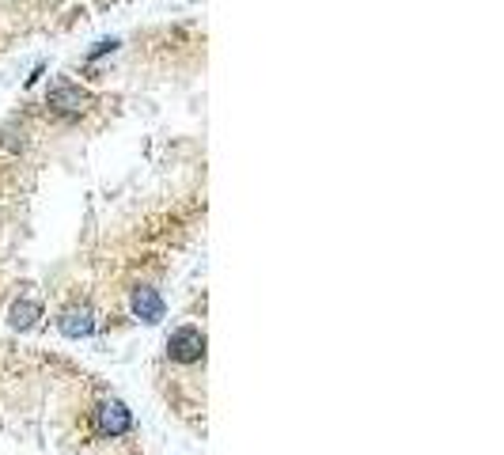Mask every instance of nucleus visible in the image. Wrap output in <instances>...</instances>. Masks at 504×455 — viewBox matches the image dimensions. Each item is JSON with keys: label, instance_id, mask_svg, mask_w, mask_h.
I'll list each match as a JSON object with an SVG mask.
<instances>
[{"label": "nucleus", "instance_id": "1", "mask_svg": "<svg viewBox=\"0 0 504 455\" xmlns=\"http://www.w3.org/2000/svg\"><path fill=\"white\" fill-rule=\"evenodd\" d=\"M167 353H171V361H178V364L201 361V357H205V334H201L198 327H178L175 334L167 338Z\"/></svg>", "mask_w": 504, "mask_h": 455}, {"label": "nucleus", "instance_id": "2", "mask_svg": "<svg viewBox=\"0 0 504 455\" xmlns=\"http://www.w3.org/2000/svg\"><path fill=\"white\" fill-rule=\"evenodd\" d=\"M95 425H99L103 436H121V433H129L133 418H129V410L121 402H103L99 410H95Z\"/></svg>", "mask_w": 504, "mask_h": 455}, {"label": "nucleus", "instance_id": "3", "mask_svg": "<svg viewBox=\"0 0 504 455\" xmlns=\"http://www.w3.org/2000/svg\"><path fill=\"white\" fill-rule=\"evenodd\" d=\"M87 92H80V87H72V84H61V87H53L50 92V107L57 110V114H80V110H87Z\"/></svg>", "mask_w": 504, "mask_h": 455}, {"label": "nucleus", "instance_id": "4", "mask_svg": "<svg viewBox=\"0 0 504 455\" xmlns=\"http://www.w3.org/2000/svg\"><path fill=\"white\" fill-rule=\"evenodd\" d=\"M133 315L144 323H159L164 319V300H159L156 289H137L133 292Z\"/></svg>", "mask_w": 504, "mask_h": 455}, {"label": "nucleus", "instance_id": "5", "mask_svg": "<svg viewBox=\"0 0 504 455\" xmlns=\"http://www.w3.org/2000/svg\"><path fill=\"white\" fill-rule=\"evenodd\" d=\"M92 315L87 311H69L61 319V334H69V338H84V334H92Z\"/></svg>", "mask_w": 504, "mask_h": 455}, {"label": "nucleus", "instance_id": "6", "mask_svg": "<svg viewBox=\"0 0 504 455\" xmlns=\"http://www.w3.org/2000/svg\"><path fill=\"white\" fill-rule=\"evenodd\" d=\"M38 315H42V307H38V304H15L12 307V323H15V327H23V330L35 327Z\"/></svg>", "mask_w": 504, "mask_h": 455}]
</instances>
